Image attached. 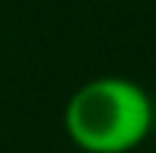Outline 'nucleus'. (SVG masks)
Here are the masks:
<instances>
[{"instance_id": "1", "label": "nucleus", "mask_w": 156, "mask_h": 153, "mask_svg": "<svg viewBox=\"0 0 156 153\" xmlns=\"http://www.w3.org/2000/svg\"><path fill=\"white\" fill-rule=\"evenodd\" d=\"M61 128L76 153H134L156 131V99L131 76L99 73L67 96Z\"/></svg>"}]
</instances>
